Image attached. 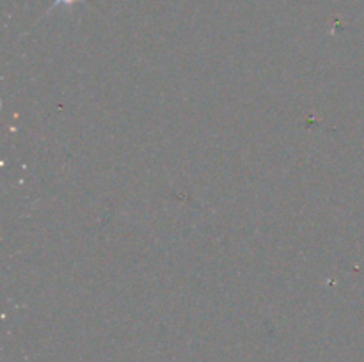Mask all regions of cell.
Here are the masks:
<instances>
[{"mask_svg":"<svg viewBox=\"0 0 364 362\" xmlns=\"http://www.w3.org/2000/svg\"><path fill=\"white\" fill-rule=\"evenodd\" d=\"M75 2H80V0H55V6H59V4H75Z\"/></svg>","mask_w":364,"mask_h":362,"instance_id":"1","label":"cell"}]
</instances>
